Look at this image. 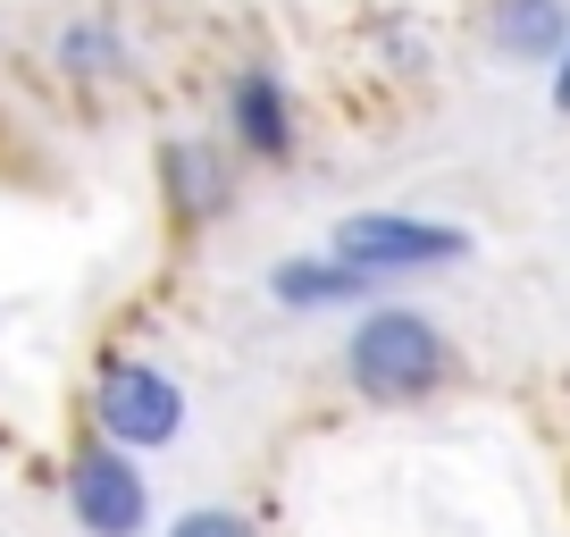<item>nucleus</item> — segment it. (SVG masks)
Listing matches in <instances>:
<instances>
[{"instance_id": "10", "label": "nucleus", "mask_w": 570, "mask_h": 537, "mask_svg": "<svg viewBox=\"0 0 570 537\" xmlns=\"http://www.w3.org/2000/svg\"><path fill=\"white\" fill-rule=\"evenodd\" d=\"M168 537H261V529H252L244 512H218V504H210V512H185Z\"/></svg>"}, {"instance_id": "6", "label": "nucleus", "mask_w": 570, "mask_h": 537, "mask_svg": "<svg viewBox=\"0 0 570 537\" xmlns=\"http://www.w3.org/2000/svg\"><path fill=\"white\" fill-rule=\"evenodd\" d=\"M268 294H277L285 311H336V303H370L377 294V277L370 268H353V261H336V252H327V261H277L268 268Z\"/></svg>"}, {"instance_id": "5", "label": "nucleus", "mask_w": 570, "mask_h": 537, "mask_svg": "<svg viewBox=\"0 0 570 537\" xmlns=\"http://www.w3.org/2000/svg\"><path fill=\"white\" fill-rule=\"evenodd\" d=\"M227 118H235V144L252 160H294V101H285L277 68H244L227 92Z\"/></svg>"}, {"instance_id": "3", "label": "nucleus", "mask_w": 570, "mask_h": 537, "mask_svg": "<svg viewBox=\"0 0 570 537\" xmlns=\"http://www.w3.org/2000/svg\"><path fill=\"white\" fill-rule=\"evenodd\" d=\"M92 420L109 446H168L185 429V387L151 361H109L92 378Z\"/></svg>"}, {"instance_id": "4", "label": "nucleus", "mask_w": 570, "mask_h": 537, "mask_svg": "<svg viewBox=\"0 0 570 537\" xmlns=\"http://www.w3.org/2000/svg\"><path fill=\"white\" fill-rule=\"evenodd\" d=\"M68 512L85 537H142V520H151V487H142V470L126 462V446H85L68 462Z\"/></svg>"}, {"instance_id": "2", "label": "nucleus", "mask_w": 570, "mask_h": 537, "mask_svg": "<svg viewBox=\"0 0 570 537\" xmlns=\"http://www.w3.org/2000/svg\"><path fill=\"white\" fill-rule=\"evenodd\" d=\"M327 252L370 277H411V268H445L470 261V235L462 227H436V218H411V211H361L327 235Z\"/></svg>"}, {"instance_id": "1", "label": "nucleus", "mask_w": 570, "mask_h": 537, "mask_svg": "<svg viewBox=\"0 0 570 537\" xmlns=\"http://www.w3.org/2000/svg\"><path fill=\"white\" fill-rule=\"evenodd\" d=\"M344 378L370 403H420L453 378V344L428 311H361V328L344 336Z\"/></svg>"}, {"instance_id": "7", "label": "nucleus", "mask_w": 570, "mask_h": 537, "mask_svg": "<svg viewBox=\"0 0 570 537\" xmlns=\"http://www.w3.org/2000/svg\"><path fill=\"white\" fill-rule=\"evenodd\" d=\"M570 35V0H495V42L512 59H553Z\"/></svg>"}, {"instance_id": "9", "label": "nucleus", "mask_w": 570, "mask_h": 537, "mask_svg": "<svg viewBox=\"0 0 570 537\" xmlns=\"http://www.w3.org/2000/svg\"><path fill=\"white\" fill-rule=\"evenodd\" d=\"M59 68H68V76H118L126 68V35L109 18L68 26V35H59Z\"/></svg>"}, {"instance_id": "11", "label": "nucleus", "mask_w": 570, "mask_h": 537, "mask_svg": "<svg viewBox=\"0 0 570 537\" xmlns=\"http://www.w3.org/2000/svg\"><path fill=\"white\" fill-rule=\"evenodd\" d=\"M553 109L570 118V35H562V51H553Z\"/></svg>"}, {"instance_id": "8", "label": "nucleus", "mask_w": 570, "mask_h": 537, "mask_svg": "<svg viewBox=\"0 0 570 537\" xmlns=\"http://www.w3.org/2000/svg\"><path fill=\"white\" fill-rule=\"evenodd\" d=\"M160 168H168V202H177L185 218H218L227 211V160H218L210 144H177Z\"/></svg>"}]
</instances>
